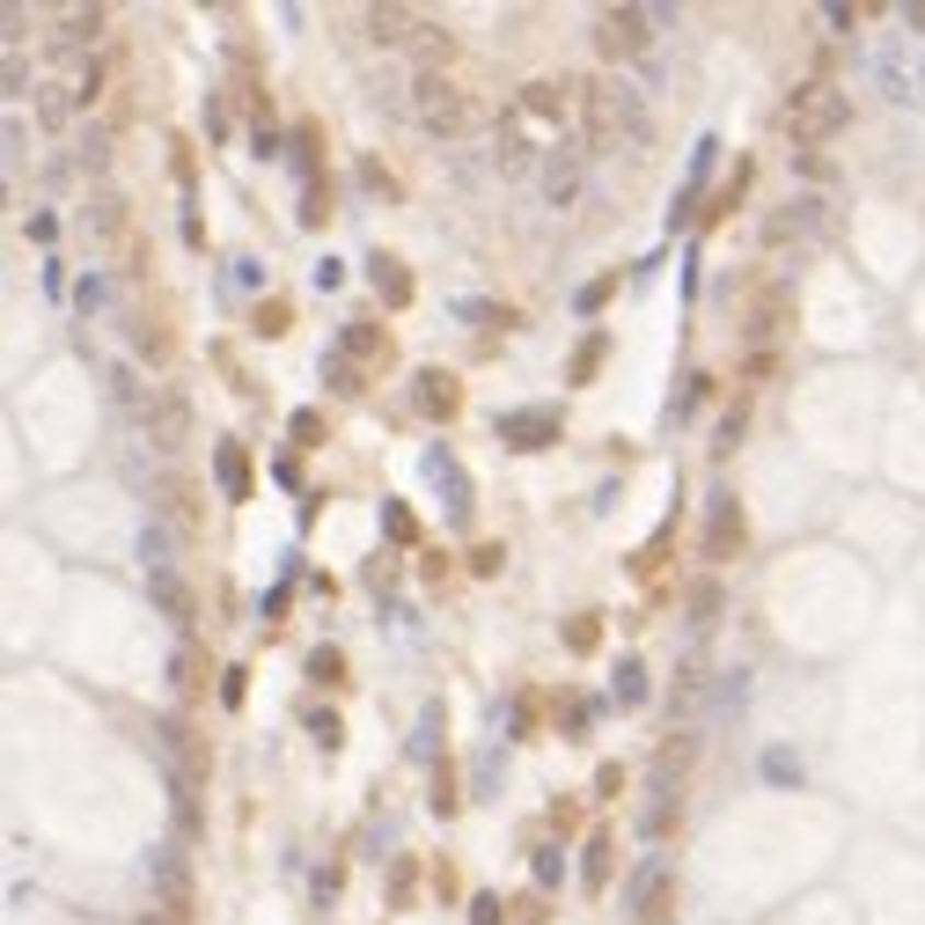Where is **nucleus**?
Here are the masks:
<instances>
[{
	"label": "nucleus",
	"mask_w": 925,
	"mask_h": 925,
	"mask_svg": "<svg viewBox=\"0 0 925 925\" xmlns=\"http://www.w3.org/2000/svg\"><path fill=\"white\" fill-rule=\"evenodd\" d=\"M375 345H382V339H375L367 323H345V353H375Z\"/></svg>",
	"instance_id": "a211bd4d"
},
{
	"label": "nucleus",
	"mask_w": 925,
	"mask_h": 925,
	"mask_svg": "<svg viewBox=\"0 0 925 925\" xmlns=\"http://www.w3.org/2000/svg\"><path fill=\"white\" fill-rule=\"evenodd\" d=\"M587 881H595V889H603V881H609V845H603V837L587 845Z\"/></svg>",
	"instance_id": "dca6fc26"
},
{
	"label": "nucleus",
	"mask_w": 925,
	"mask_h": 925,
	"mask_svg": "<svg viewBox=\"0 0 925 925\" xmlns=\"http://www.w3.org/2000/svg\"><path fill=\"white\" fill-rule=\"evenodd\" d=\"M544 192L566 206V198L581 192V162H573V155H551V162H544Z\"/></svg>",
	"instance_id": "1a4fd4ad"
},
{
	"label": "nucleus",
	"mask_w": 925,
	"mask_h": 925,
	"mask_svg": "<svg viewBox=\"0 0 925 925\" xmlns=\"http://www.w3.org/2000/svg\"><path fill=\"white\" fill-rule=\"evenodd\" d=\"M419 15L412 8H367V37H375V45H419Z\"/></svg>",
	"instance_id": "0eeeda50"
},
{
	"label": "nucleus",
	"mask_w": 925,
	"mask_h": 925,
	"mask_svg": "<svg viewBox=\"0 0 925 925\" xmlns=\"http://www.w3.org/2000/svg\"><path fill=\"white\" fill-rule=\"evenodd\" d=\"M111 162V147H103V133H89V147H81V170H103Z\"/></svg>",
	"instance_id": "6ab92c4d"
},
{
	"label": "nucleus",
	"mask_w": 925,
	"mask_h": 925,
	"mask_svg": "<svg viewBox=\"0 0 925 925\" xmlns=\"http://www.w3.org/2000/svg\"><path fill=\"white\" fill-rule=\"evenodd\" d=\"M419 404H426V412H448V404H456V382H448V375H419Z\"/></svg>",
	"instance_id": "ddd939ff"
},
{
	"label": "nucleus",
	"mask_w": 925,
	"mask_h": 925,
	"mask_svg": "<svg viewBox=\"0 0 925 925\" xmlns=\"http://www.w3.org/2000/svg\"><path fill=\"white\" fill-rule=\"evenodd\" d=\"M647 698V669L639 661H617V706H639Z\"/></svg>",
	"instance_id": "4468645a"
},
{
	"label": "nucleus",
	"mask_w": 925,
	"mask_h": 925,
	"mask_svg": "<svg viewBox=\"0 0 925 925\" xmlns=\"http://www.w3.org/2000/svg\"><path fill=\"white\" fill-rule=\"evenodd\" d=\"M853 125V96L845 89H830V81H801L793 96H786V133L793 140H830V133H845Z\"/></svg>",
	"instance_id": "f03ea898"
},
{
	"label": "nucleus",
	"mask_w": 925,
	"mask_h": 925,
	"mask_svg": "<svg viewBox=\"0 0 925 925\" xmlns=\"http://www.w3.org/2000/svg\"><path fill=\"white\" fill-rule=\"evenodd\" d=\"M500 434L522 441V448H536V441L559 434V412H514V419H500Z\"/></svg>",
	"instance_id": "6e6552de"
},
{
	"label": "nucleus",
	"mask_w": 925,
	"mask_h": 925,
	"mask_svg": "<svg viewBox=\"0 0 925 925\" xmlns=\"http://www.w3.org/2000/svg\"><path fill=\"white\" fill-rule=\"evenodd\" d=\"M176 441H184V404H176V397H162V412H155V448L170 456Z\"/></svg>",
	"instance_id": "9b49d317"
},
{
	"label": "nucleus",
	"mask_w": 925,
	"mask_h": 925,
	"mask_svg": "<svg viewBox=\"0 0 925 925\" xmlns=\"http://www.w3.org/2000/svg\"><path fill=\"white\" fill-rule=\"evenodd\" d=\"M654 23H661V8H603V15H595V45H603L609 59H639V52L654 45Z\"/></svg>",
	"instance_id": "7ed1b4c3"
},
{
	"label": "nucleus",
	"mask_w": 925,
	"mask_h": 925,
	"mask_svg": "<svg viewBox=\"0 0 925 925\" xmlns=\"http://www.w3.org/2000/svg\"><path fill=\"white\" fill-rule=\"evenodd\" d=\"M661 897H669V859L647 853V859L632 867V881H625V911H632V918H654Z\"/></svg>",
	"instance_id": "39448f33"
},
{
	"label": "nucleus",
	"mask_w": 925,
	"mask_h": 925,
	"mask_svg": "<svg viewBox=\"0 0 925 925\" xmlns=\"http://www.w3.org/2000/svg\"><path fill=\"white\" fill-rule=\"evenodd\" d=\"M147 595H155V609H162V617H170V625H184V632H192L198 625V595L184 581H176L170 566H162V573H147Z\"/></svg>",
	"instance_id": "423d86ee"
},
{
	"label": "nucleus",
	"mask_w": 925,
	"mask_h": 925,
	"mask_svg": "<svg viewBox=\"0 0 925 925\" xmlns=\"http://www.w3.org/2000/svg\"><path fill=\"white\" fill-rule=\"evenodd\" d=\"M220 486L243 492V456H236V448H220Z\"/></svg>",
	"instance_id": "f3484780"
},
{
	"label": "nucleus",
	"mask_w": 925,
	"mask_h": 925,
	"mask_svg": "<svg viewBox=\"0 0 925 925\" xmlns=\"http://www.w3.org/2000/svg\"><path fill=\"white\" fill-rule=\"evenodd\" d=\"M734 536H742V522H734V500H712V529H706V551H712V559H720V551H728Z\"/></svg>",
	"instance_id": "9d476101"
},
{
	"label": "nucleus",
	"mask_w": 925,
	"mask_h": 925,
	"mask_svg": "<svg viewBox=\"0 0 925 925\" xmlns=\"http://www.w3.org/2000/svg\"><path fill=\"white\" fill-rule=\"evenodd\" d=\"M617 133L632 147H647L654 140V125H647V103H639V89H625V81H587V140L603 147H617Z\"/></svg>",
	"instance_id": "f257e3e1"
},
{
	"label": "nucleus",
	"mask_w": 925,
	"mask_h": 925,
	"mask_svg": "<svg viewBox=\"0 0 925 925\" xmlns=\"http://www.w3.org/2000/svg\"><path fill=\"white\" fill-rule=\"evenodd\" d=\"M73 96H81V89H45V96H37V118H45L52 133H59V125L73 118Z\"/></svg>",
	"instance_id": "f8f14e48"
},
{
	"label": "nucleus",
	"mask_w": 925,
	"mask_h": 925,
	"mask_svg": "<svg viewBox=\"0 0 925 925\" xmlns=\"http://www.w3.org/2000/svg\"><path fill=\"white\" fill-rule=\"evenodd\" d=\"M412 111L426 133H441V140H456L462 125H470V103H462V89H448L441 73H419L412 81Z\"/></svg>",
	"instance_id": "20e7f679"
},
{
	"label": "nucleus",
	"mask_w": 925,
	"mask_h": 925,
	"mask_svg": "<svg viewBox=\"0 0 925 925\" xmlns=\"http://www.w3.org/2000/svg\"><path fill=\"white\" fill-rule=\"evenodd\" d=\"M522 111H529V118H566V103H559V89H551V81H536Z\"/></svg>",
	"instance_id": "2eb2a0df"
}]
</instances>
